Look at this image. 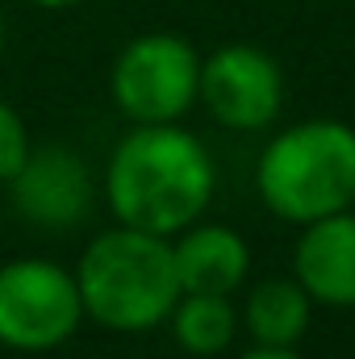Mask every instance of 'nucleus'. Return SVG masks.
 I'll return each mask as SVG.
<instances>
[{
  "instance_id": "obj_1",
  "label": "nucleus",
  "mask_w": 355,
  "mask_h": 359,
  "mask_svg": "<svg viewBox=\"0 0 355 359\" xmlns=\"http://www.w3.org/2000/svg\"><path fill=\"white\" fill-rule=\"evenodd\" d=\"M217 188L209 147L180 121L134 126L109 151L100 192L117 226L176 238L184 226L201 222Z\"/></svg>"
},
{
  "instance_id": "obj_2",
  "label": "nucleus",
  "mask_w": 355,
  "mask_h": 359,
  "mask_svg": "<svg viewBox=\"0 0 355 359\" xmlns=\"http://www.w3.org/2000/svg\"><path fill=\"white\" fill-rule=\"evenodd\" d=\"M72 271L84 318L113 334H147L163 326L180 301L172 238L134 226L100 230Z\"/></svg>"
},
{
  "instance_id": "obj_3",
  "label": "nucleus",
  "mask_w": 355,
  "mask_h": 359,
  "mask_svg": "<svg viewBox=\"0 0 355 359\" xmlns=\"http://www.w3.org/2000/svg\"><path fill=\"white\" fill-rule=\"evenodd\" d=\"M255 188L280 222H318L355 205V126L309 117L280 130L255 163Z\"/></svg>"
},
{
  "instance_id": "obj_4",
  "label": "nucleus",
  "mask_w": 355,
  "mask_h": 359,
  "mask_svg": "<svg viewBox=\"0 0 355 359\" xmlns=\"http://www.w3.org/2000/svg\"><path fill=\"white\" fill-rule=\"evenodd\" d=\"M84 326L76 271L21 255L0 264V347L17 355H51Z\"/></svg>"
},
{
  "instance_id": "obj_5",
  "label": "nucleus",
  "mask_w": 355,
  "mask_h": 359,
  "mask_svg": "<svg viewBox=\"0 0 355 359\" xmlns=\"http://www.w3.org/2000/svg\"><path fill=\"white\" fill-rule=\"evenodd\" d=\"M201 88V55L188 38L155 29L130 38L109 72V96L130 126L184 121Z\"/></svg>"
},
{
  "instance_id": "obj_6",
  "label": "nucleus",
  "mask_w": 355,
  "mask_h": 359,
  "mask_svg": "<svg viewBox=\"0 0 355 359\" xmlns=\"http://www.w3.org/2000/svg\"><path fill=\"white\" fill-rule=\"evenodd\" d=\"M196 100L209 109V117L226 130H264L284 109V72L280 63L251 46V42H226L213 55L201 59V88Z\"/></svg>"
},
{
  "instance_id": "obj_7",
  "label": "nucleus",
  "mask_w": 355,
  "mask_h": 359,
  "mask_svg": "<svg viewBox=\"0 0 355 359\" xmlns=\"http://www.w3.org/2000/svg\"><path fill=\"white\" fill-rule=\"evenodd\" d=\"M4 188H8L17 217L29 222L34 230H51V234L76 230L92 213V201H96L92 168L84 163V155H76L63 142L29 147L25 163Z\"/></svg>"
},
{
  "instance_id": "obj_8",
  "label": "nucleus",
  "mask_w": 355,
  "mask_h": 359,
  "mask_svg": "<svg viewBox=\"0 0 355 359\" xmlns=\"http://www.w3.org/2000/svg\"><path fill=\"white\" fill-rule=\"evenodd\" d=\"M293 280L318 305L351 309L355 305V213L339 209L318 222H305L297 251H293Z\"/></svg>"
},
{
  "instance_id": "obj_9",
  "label": "nucleus",
  "mask_w": 355,
  "mask_h": 359,
  "mask_svg": "<svg viewBox=\"0 0 355 359\" xmlns=\"http://www.w3.org/2000/svg\"><path fill=\"white\" fill-rule=\"evenodd\" d=\"M180 292H217L234 297V288L251 271V247L239 230L222 222H192L172 243Z\"/></svg>"
},
{
  "instance_id": "obj_10",
  "label": "nucleus",
  "mask_w": 355,
  "mask_h": 359,
  "mask_svg": "<svg viewBox=\"0 0 355 359\" xmlns=\"http://www.w3.org/2000/svg\"><path fill=\"white\" fill-rule=\"evenodd\" d=\"M309 313H314L309 292H305L297 280L272 276V280H260V284L247 292L243 326H247V334H251L255 343H264V347H293V343H301V334L309 330Z\"/></svg>"
},
{
  "instance_id": "obj_11",
  "label": "nucleus",
  "mask_w": 355,
  "mask_h": 359,
  "mask_svg": "<svg viewBox=\"0 0 355 359\" xmlns=\"http://www.w3.org/2000/svg\"><path fill=\"white\" fill-rule=\"evenodd\" d=\"M168 326L176 334L180 351L188 355H222L234 334H239V309L230 297H217V292H180V301L168 313Z\"/></svg>"
},
{
  "instance_id": "obj_12",
  "label": "nucleus",
  "mask_w": 355,
  "mask_h": 359,
  "mask_svg": "<svg viewBox=\"0 0 355 359\" xmlns=\"http://www.w3.org/2000/svg\"><path fill=\"white\" fill-rule=\"evenodd\" d=\"M29 147H34V138H29L25 117L17 113L13 100L0 96V184H8V180L17 176V168L25 163Z\"/></svg>"
},
{
  "instance_id": "obj_13",
  "label": "nucleus",
  "mask_w": 355,
  "mask_h": 359,
  "mask_svg": "<svg viewBox=\"0 0 355 359\" xmlns=\"http://www.w3.org/2000/svg\"><path fill=\"white\" fill-rule=\"evenodd\" d=\"M239 359H301L293 347H264V343H255L251 351H243Z\"/></svg>"
},
{
  "instance_id": "obj_14",
  "label": "nucleus",
  "mask_w": 355,
  "mask_h": 359,
  "mask_svg": "<svg viewBox=\"0 0 355 359\" xmlns=\"http://www.w3.org/2000/svg\"><path fill=\"white\" fill-rule=\"evenodd\" d=\"M21 4H29V8H42V13H67V8H80V4H88V0H21Z\"/></svg>"
},
{
  "instance_id": "obj_15",
  "label": "nucleus",
  "mask_w": 355,
  "mask_h": 359,
  "mask_svg": "<svg viewBox=\"0 0 355 359\" xmlns=\"http://www.w3.org/2000/svg\"><path fill=\"white\" fill-rule=\"evenodd\" d=\"M4 42H8V17H4V0H0V55H4Z\"/></svg>"
}]
</instances>
